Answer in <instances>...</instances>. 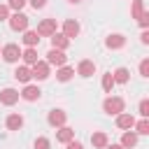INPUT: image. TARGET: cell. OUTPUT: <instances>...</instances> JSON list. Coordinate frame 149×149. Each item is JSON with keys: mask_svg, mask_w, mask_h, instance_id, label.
Here are the masks:
<instances>
[{"mask_svg": "<svg viewBox=\"0 0 149 149\" xmlns=\"http://www.w3.org/2000/svg\"><path fill=\"white\" fill-rule=\"evenodd\" d=\"M102 112L109 114V116H116V114L126 112V100L121 95H107L102 100Z\"/></svg>", "mask_w": 149, "mask_h": 149, "instance_id": "cell-1", "label": "cell"}, {"mask_svg": "<svg viewBox=\"0 0 149 149\" xmlns=\"http://www.w3.org/2000/svg\"><path fill=\"white\" fill-rule=\"evenodd\" d=\"M21 47L16 44V42H9V44H5L2 49H0V56H2V61L5 63H9V65H19V61H21Z\"/></svg>", "mask_w": 149, "mask_h": 149, "instance_id": "cell-2", "label": "cell"}, {"mask_svg": "<svg viewBox=\"0 0 149 149\" xmlns=\"http://www.w3.org/2000/svg\"><path fill=\"white\" fill-rule=\"evenodd\" d=\"M7 23H9V28H12L14 33H23V30H28L30 19H28L23 12H12L9 19H7Z\"/></svg>", "mask_w": 149, "mask_h": 149, "instance_id": "cell-3", "label": "cell"}, {"mask_svg": "<svg viewBox=\"0 0 149 149\" xmlns=\"http://www.w3.org/2000/svg\"><path fill=\"white\" fill-rule=\"evenodd\" d=\"M30 74H33L35 81H44V79H49V74H51V65H49L47 61H37L35 65H30Z\"/></svg>", "mask_w": 149, "mask_h": 149, "instance_id": "cell-4", "label": "cell"}, {"mask_svg": "<svg viewBox=\"0 0 149 149\" xmlns=\"http://www.w3.org/2000/svg\"><path fill=\"white\" fill-rule=\"evenodd\" d=\"M19 95H21V100H26V102H37L40 98H42V91H40V86L37 84H26L21 91H19Z\"/></svg>", "mask_w": 149, "mask_h": 149, "instance_id": "cell-5", "label": "cell"}, {"mask_svg": "<svg viewBox=\"0 0 149 149\" xmlns=\"http://www.w3.org/2000/svg\"><path fill=\"white\" fill-rule=\"evenodd\" d=\"M47 123H49L51 128H61V126H65V123H68V112L61 109V107L51 109V112L47 114Z\"/></svg>", "mask_w": 149, "mask_h": 149, "instance_id": "cell-6", "label": "cell"}, {"mask_svg": "<svg viewBox=\"0 0 149 149\" xmlns=\"http://www.w3.org/2000/svg\"><path fill=\"white\" fill-rule=\"evenodd\" d=\"M35 30H37L40 37H51V35L58 30V23H56V19H42Z\"/></svg>", "mask_w": 149, "mask_h": 149, "instance_id": "cell-7", "label": "cell"}, {"mask_svg": "<svg viewBox=\"0 0 149 149\" xmlns=\"http://www.w3.org/2000/svg\"><path fill=\"white\" fill-rule=\"evenodd\" d=\"M61 33H63V35H65V37L72 42V40H74V37L81 33V26H79V21H77V19H65V21H63Z\"/></svg>", "mask_w": 149, "mask_h": 149, "instance_id": "cell-8", "label": "cell"}, {"mask_svg": "<svg viewBox=\"0 0 149 149\" xmlns=\"http://www.w3.org/2000/svg\"><path fill=\"white\" fill-rule=\"evenodd\" d=\"M95 61H91V58H81L79 63H77V74L79 77H84V79H88V77H93L95 74Z\"/></svg>", "mask_w": 149, "mask_h": 149, "instance_id": "cell-9", "label": "cell"}, {"mask_svg": "<svg viewBox=\"0 0 149 149\" xmlns=\"http://www.w3.org/2000/svg\"><path fill=\"white\" fill-rule=\"evenodd\" d=\"M19 100H21V95H19V91H16V88L7 86V88H2V91H0V105L12 107V105H16Z\"/></svg>", "mask_w": 149, "mask_h": 149, "instance_id": "cell-10", "label": "cell"}, {"mask_svg": "<svg viewBox=\"0 0 149 149\" xmlns=\"http://www.w3.org/2000/svg\"><path fill=\"white\" fill-rule=\"evenodd\" d=\"M105 47L112 49V51L123 49V47H126V35H121V33H109V35L105 37Z\"/></svg>", "mask_w": 149, "mask_h": 149, "instance_id": "cell-11", "label": "cell"}, {"mask_svg": "<svg viewBox=\"0 0 149 149\" xmlns=\"http://www.w3.org/2000/svg\"><path fill=\"white\" fill-rule=\"evenodd\" d=\"M44 56H47L44 61H47L49 65H56V68H61V65H65V63H68V56H65V51H58V49H49Z\"/></svg>", "mask_w": 149, "mask_h": 149, "instance_id": "cell-12", "label": "cell"}, {"mask_svg": "<svg viewBox=\"0 0 149 149\" xmlns=\"http://www.w3.org/2000/svg\"><path fill=\"white\" fill-rule=\"evenodd\" d=\"M23 123H26V119H23V114H21V112H12V114H7V119H5L7 130H21V128H23Z\"/></svg>", "mask_w": 149, "mask_h": 149, "instance_id": "cell-13", "label": "cell"}, {"mask_svg": "<svg viewBox=\"0 0 149 149\" xmlns=\"http://www.w3.org/2000/svg\"><path fill=\"white\" fill-rule=\"evenodd\" d=\"M135 121H137V119H135L130 112H121V114H116V128H121V130H133Z\"/></svg>", "mask_w": 149, "mask_h": 149, "instance_id": "cell-14", "label": "cell"}, {"mask_svg": "<svg viewBox=\"0 0 149 149\" xmlns=\"http://www.w3.org/2000/svg\"><path fill=\"white\" fill-rule=\"evenodd\" d=\"M14 79H16L19 84H23V86L30 84V81H33L30 68H28V65H16V68H14Z\"/></svg>", "mask_w": 149, "mask_h": 149, "instance_id": "cell-15", "label": "cell"}, {"mask_svg": "<svg viewBox=\"0 0 149 149\" xmlns=\"http://www.w3.org/2000/svg\"><path fill=\"white\" fill-rule=\"evenodd\" d=\"M49 40H51V49H58V51H65V49L70 47V40H68V37H65V35H63L61 30H56V33H54V35H51Z\"/></svg>", "mask_w": 149, "mask_h": 149, "instance_id": "cell-16", "label": "cell"}, {"mask_svg": "<svg viewBox=\"0 0 149 149\" xmlns=\"http://www.w3.org/2000/svg\"><path fill=\"white\" fill-rule=\"evenodd\" d=\"M70 140H74V128H70V126H61V128H56V142L68 144Z\"/></svg>", "mask_w": 149, "mask_h": 149, "instance_id": "cell-17", "label": "cell"}, {"mask_svg": "<svg viewBox=\"0 0 149 149\" xmlns=\"http://www.w3.org/2000/svg\"><path fill=\"white\" fill-rule=\"evenodd\" d=\"M91 144H93V149H105V147L109 144V137H107V133H102V130H95V133H91Z\"/></svg>", "mask_w": 149, "mask_h": 149, "instance_id": "cell-18", "label": "cell"}, {"mask_svg": "<svg viewBox=\"0 0 149 149\" xmlns=\"http://www.w3.org/2000/svg\"><path fill=\"white\" fill-rule=\"evenodd\" d=\"M21 42H23V47H33V49H37V44H40V35H37V30H23V37H21Z\"/></svg>", "mask_w": 149, "mask_h": 149, "instance_id": "cell-19", "label": "cell"}, {"mask_svg": "<svg viewBox=\"0 0 149 149\" xmlns=\"http://www.w3.org/2000/svg\"><path fill=\"white\" fill-rule=\"evenodd\" d=\"M21 61H23V65H35L37 61H40V56H37V49H33V47H26L23 51H21Z\"/></svg>", "mask_w": 149, "mask_h": 149, "instance_id": "cell-20", "label": "cell"}, {"mask_svg": "<svg viewBox=\"0 0 149 149\" xmlns=\"http://www.w3.org/2000/svg\"><path fill=\"white\" fill-rule=\"evenodd\" d=\"M72 77H74V68H70V65H61V68H56V81L65 84V81H70Z\"/></svg>", "mask_w": 149, "mask_h": 149, "instance_id": "cell-21", "label": "cell"}, {"mask_svg": "<svg viewBox=\"0 0 149 149\" xmlns=\"http://www.w3.org/2000/svg\"><path fill=\"white\" fill-rule=\"evenodd\" d=\"M112 77H114V84H128L130 81V70L128 68H116L114 72H112Z\"/></svg>", "mask_w": 149, "mask_h": 149, "instance_id": "cell-22", "label": "cell"}, {"mask_svg": "<svg viewBox=\"0 0 149 149\" xmlns=\"http://www.w3.org/2000/svg\"><path fill=\"white\" fill-rule=\"evenodd\" d=\"M137 137H140V135H135L133 130H123V135H121V142H119V144H121L123 149H133V147L137 144Z\"/></svg>", "mask_w": 149, "mask_h": 149, "instance_id": "cell-23", "label": "cell"}, {"mask_svg": "<svg viewBox=\"0 0 149 149\" xmlns=\"http://www.w3.org/2000/svg\"><path fill=\"white\" fill-rule=\"evenodd\" d=\"M100 86H102V91H105V93H109V95H112V88L116 86V84H114V77H112V72H105V74H102V79H100Z\"/></svg>", "mask_w": 149, "mask_h": 149, "instance_id": "cell-24", "label": "cell"}, {"mask_svg": "<svg viewBox=\"0 0 149 149\" xmlns=\"http://www.w3.org/2000/svg\"><path fill=\"white\" fill-rule=\"evenodd\" d=\"M135 130V135H149V119H140V121H135V126H133Z\"/></svg>", "mask_w": 149, "mask_h": 149, "instance_id": "cell-25", "label": "cell"}, {"mask_svg": "<svg viewBox=\"0 0 149 149\" xmlns=\"http://www.w3.org/2000/svg\"><path fill=\"white\" fill-rule=\"evenodd\" d=\"M142 12H144V0H133L130 2V16L133 19H140Z\"/></svg>", "mask_w": 149, "mask_h": 149, "instance_id": "cell-26", "label": "cell"}, {"mask_svg": "<svg viewBox=\"0 0 149 149\" xmlns=\"http://www.w3.org/2000/svg\"><path fill=\"white\" fill-rule=\"evenodd\" d=\"M33 149H51V140H49V137H44V135H40V137H35Z\"/></svg>", "mask_w": 149, "mask_h": 149, "instance_id": "cell-27", "label": "cell"}, {"mask_svg": "<svg viewBox=\"0 0 149 149\" xmlns=\"http://www.w3.org/2000/svg\"><path fill=\"white\" fill-rule=\"evenodd\" d=\"M5 5L9 7V12H23V7L28 5V0H7Z\"/></svg>", "mask_w": 149, "mask_h": 149, "instance_id": "cell-28", "label": "cell"}, {"mask_svg": "<svg viewBox=\"0 0 149 149\" xmlns=\"http://www.w3.org/2000/svg\"><path fill=\"white\" fill-rule=\"evenodd\" d=\"M137 114H140V119H147V116H149V100H147V98L140 100V105H137Z\"/></svg>", "mask_w": 149, "mask_h": 149, "instance_id": "cell-29", "label": "cell"}, {"mask_svg": "<svg viewBox=\"0 0 149 149\" xmlns=\"http://www.w3.org/2000/svg\"><path fill=\"white\" fill-rule=\"evenodd\" d=\"M140 77H149V58L140 61Z\"/></svg>", "mask_w": 149, "mask_h": 149, "instance_id": "cell-30", "label": "cell"}, {"mask_svg": "<svg viewBox=\"0 0 149 149\" xmlns=\"http://www.w3.org/2000/svg\"><path fill=\"white\" fill-rule=\"evenodd\" d=\"M137 23L142 26V30H147V26H149V12L144 9L142 14H140V19H137Z\"/></svg>", "mask_w": 149, "mask_h": 149, "instance_id": "cell-31", "label": "cell"}, {"mask_svg": "<svg viewBox=\"0 0 149 149\" xmlns=\"http://www.w3.org/2000/svg\"><path fill=\"white\" fill-rule=\"evenodd\" d=\"M28 5H30L33 9H44V7H47V0H28Z\"/></svg>", "mask_w": 149, "mask_h": 149, "instance_id": "cell-32", "label": "cell"}, {"mask_svg": "<svg viewBox=\"0 0 149 149\" xmlns=\"http://www.w3.org/2000/svg\"><path fill=\"white\" fill-rule=\"evenodd\" d=\"M9 14H12V12H9V7H7V5H0V21H7V19H9Z\"/></svg>", "mask_w": 149, "mask_h": 149, "instance_id": "cell-33", "label": "cell"}, {"mask_svg": "<svg viewBox=\"0 0 149 149\" xmlns=\"http://www.w3.org/2000/svg\"><path fill=\"white\" fill-rule=\"evenodd\" d=\"M65 149H84V144H81L79 140H70V142L65 144Z\"/></svg>", "mask_w": 149, "mask_h": 149, "instance_id": "cell-34", "label": "cell"}, {"mask_svg": "<svg viewBox=\"0 0 149 149\" xmlns=\"http://www.w3.org/2000/svg\"><path fill=\"white\" fill-rule=\"evenodd\" d=\"M140 42L142 44H149V30H142L140 33Z\"/></svg>", "mask_w": 149, "mask_h": 149, "instance_id": "cell-35", "label": "cell"}, {"mask_svg": "<svg viewBox=\"0 0 149 149\" xmlns=\"http://www.w3.org/2000/svg\"><path fill=\"white\" fill-rule=\"evenodd\" d=\"M105 149H123V147H121V144H119V142H114V144H107V147H105Z\"/></svg>", "mask_w": 149, "mask_h": 149, "instance_id": "cell-36", "label": "cell"}, {"mask_svg": "<svg viewBox=\"0 0 149 149\" xmlns=\"http://www.w3.org/2000/svg\"><path fill=\"white\" fill-rule=\"evenodd\" d=\"M68 2H70V5H79L81 0H68Z\"/></svg>", "mask_w": 149, "mask_h": 149, "instance_id": "cell-37", "label": "cell"}, {"mask_svg": "<svg viewBox=\"0 0 149 149\" xmlns=\"http://www.w3.org/2000/svg\"><path fill=\"white\" fill-rule=\"evenodd\" d=\"M0 49H2V47H0Z\"/></svg>", "mask_w": 149, "mask_h": 149, "instance_id": "cell-38", "label": "cell"}]
</instances>
